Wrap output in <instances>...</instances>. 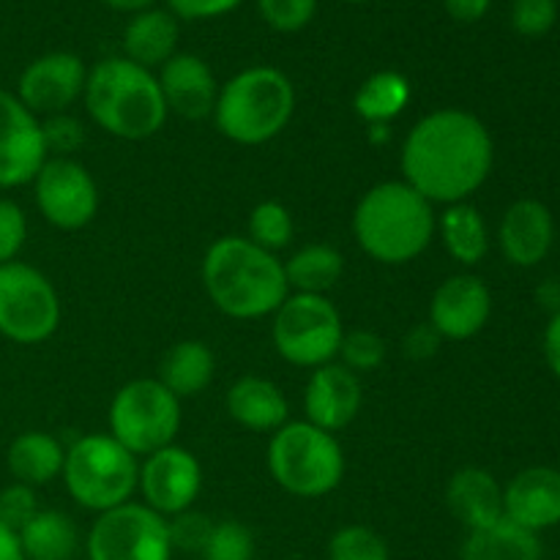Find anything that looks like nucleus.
<instances>
[{"instance_id":"dca6fc26","label":"nucleus","mask_w":560,"mask_h":560,"mask_svg":"<svg viewBox=\"0 0 560 560\" xmlns=\"http://www.w3.org/2000/svg\"><path fill=\"white\" fill-rule=\"evenodd\" d=\"M492 315V293L485 279L454 273L443 279L430 301V326L452 342L474 339Z\"/></svg>"},{"instance_id":"1a4fd4ad","label":"nucleus","mask_w":560,"mask_h":560,"mask_svg":"<svg viewBox=\"0 0 560 560\" xmlns=\"http://www.w3.org/2000/svg\"><path fill=\"white\" fill-rule=\"evenodd\" d=\"M345 326L328 295L290 293L273 312L271 339L277 353L301 370H317L339 355Z\"/></svg>"},{"instance_id":"9b49d317","label":"nucleus","mask_w":560,"mask_h":560,"mask_svg":"<svg viewBox=\"0 0 560 560\" xmlns=\"http://www.w3.org/2000/svg\"><path fill=\"white\" fill-rule=\"evenodd\" d=\"M88 560H173L167 520L145 503H124L96 517L85 539Z\"/></svg>"},{"instance_id":"37998d69","label":"nucleus","mask_w":560,"mask_h":560,"mask_svg":"<svg viewBox=\"0 0 560 560\" xmlns=\"http://www.w3.org/2000/svg\"><path fill=\"white\" fill-rule=\"evenodd\" d=\"M443 3H446L448 16H454L457 22H479L492 0H443Z\"/></svg>"},{"instance_id":"ea45409f","label":"nucleus","mask_w":560,"mask_h":560,"mask_svg":"<svg viewBox=\"0 0 560 560\" xmlns=\"http://www.w3.org/2000/svg\"><path fill=\"white\" fill-rule=\"evenodd\" d=\"M42 135L47 153H55V156H71L85 142L82 124L66 113L49 115L47 120H42Z\"/></svg>"},{"instance_id":"7c9ffc66","label":"nucleus","mask_w":560,"mask_h":560,"mask_svg":"<svg viewBox=\"0 0 560 560\" xmlns=\"http://www.w3.org/2000/svg\"><path fill=\"white\" fill-rule=\"evenodd\" d=\"M246 230H249L246 238H249L252 244H257L260 249L277 255L279 249L290 246V241H293L295 222H293V213H290L282 202L262 200L252 208Z\"/></svg>"},{"instance_id":"49530a36","label":"nucleus","mask_w":560,"mask_h":560,"mask_svg":"<svg viewBox=\"0 0 560 560\" xmlns=\"http://www.w3.org/2000/svg\"><path fill=\"white\" fill-rule=\"evenodd\" d=\"M536 299H539V304L545 306L547 312L558 315V312H560V282L550 279V282L541 284V288L536 290Z\"/></svg>"},{"instance_id":"a18cd8bd","label":"nucleus","mask_w":560,"mask_h":560,"mask_svg":"<svg viewBox=\"0 0 560 560\" xmlns=\"http://www.w3.org/2000/svg\"><path fill=\"white\" fill-rule=\"evenodd\" d=\"M0 560H25L20 536L5 528V525H0Z\"/></svg>"},{"instance_id":"8fccbe9b","label":"nucleus","mask_w":560,"mask_h":560,"mask_svg":"<svg viewBox=\"0 0 560 560\" xmlns=\"http://www.w3.org/2000/svg\"><path fill=\"white\" fill-rule=\"evenodd\" d=\"M277 560H290V558H277Z\"/></svg>"},{"instance_id":"79ce46f5","label":"nucleus","mask_w":560,"mask_h":560,"mask_svg":"<svg viewBox=\"0 0 560 560\" xmlns=\"http://www.w3.org/2000/svg\"><path fill=\"white\" fill-rule=\"evenodd\" d=\"M173 14L184 16V20H213V16H224L241 3V0H167Z\"/></svg>"},{"instance_id":"f3484780","label":"nucleus","mask_w":560,"mask_h":560,"mask_svg":"<svg viewBox=\"0 0 560 560\" xmlns=\"http://www.w3.org/2000/svg\"><path fill=\"white\" fill-rule=\"evenodd\" d=\"M364 405V388L355 372L342 364H323L312 370L304 392L306 421L337 435L359 416Z\"/></svg>"},{"instance_id":"cd10ccee","label":"nucleus","mask_w":560,"mask_h":560,"mask_svg":"<svg viewBox=\"0 0 560 560\" xmlns=\"http://www.w3.org/2000/svg\"><path fill=\"white\" fill-rule=\"evenodd\" d=\"M413 88L408 77L399 71H375L359 85L353 96V109L364 124L388 126L394 118L405 113L410 104Z\"/></svg>"},{"instance_id":"c03bdc74","label":"nucleus","mask_w":560,"mask_h":560,"mask_svg":"<svg viewBox=\"0 0 560 560\" xmlns=\"http://www.w3.org/2000/svg\"><path fill=\"white\" fill-rule=\"evenodd\" d=\"M545 359L547 366L552 370V375L560 377V312L550 317L545 331Z\"/></svg>"},{"instance_id":"4c0bfd02","label":"nucleus","mask_w":560,"mask_h":560,"mask_svg":"<svg viewBox=\"0 0 560 560\" xmlns=\"http://www.w3.org/2000/svg\"><path fill=\"white\" fill-rule=\"evenodd\" d=\"M558 20V3L556 0H517L512 9V25L514 31L523 36L536 38L552 31Z\"/></svg>"},{"instance_id":"f257e3e1","label":"nucleus","mask_w":560,"mask_h":560,"mask_svg":"<svg viewBox=\"0 0 560 560\" xmlns=\"http://www.w3.org/2000/svg\"><path fill=\"white\" fill-rule=\"evenodd\" d=\"M495 164L490 129L468 109H435L402 142V180L435 206L468 202Z\"/></svg>"},{"instance_id":"b1692460","label":"nucleus","mask_w":560,"mask_h":560,"mask_svg":"<svg viewBox=\"0 0 560 560\" xmlns=\"http://www.w3.org/2000/svg\"><path fill=\"white\" fill-rule=\"evenodd\" d=\"M66 446L49 432H22L11 441L5 452V465H9L14 481L27 487H44L63 474Z\"/></svg>"},{"instance_id":"f03ea898","label":"nucleus","mask_w":560,"mask_h":560,"mask_svg":"<svg viewBox=\"0 0 560 560\" xmlns=\"http://www.w3.org/2000/svg\"><path fill=\"white\" fill-rule=\"evenodd\" d=\"M202 284L213 306L233 320L273 315L290 295L284 262L241 235H224L208 246Z\"/></svg>"},{"instance_id":"a19ab883","label":"nucleus","mask_w":560,"mask_h":560,"mask_svg":"<svg viewBox=\"0 0 560 560\" xmlns=\"http://www.w3.org/2000/svg\"><path fill=\"white\" fill-rule=\"evenodd\" d=\"M443 337L430 326V323H419L416 328H410L402 339V353L413 361H427L432 355H438L441 350Z\"/></svg>"},{"instance_id":"c85d7f7f","label":"nucleus","mask_w":560,"mask_h":560,"mask_svg":"<svg viewBox=\"0 0 560 560\" xmlns=\"http://www.w3.org/2000/svg\"><path fill=\"white\" fill-rule=\"evenodd\" d=\"M16 536L25 560H71L80 547L74 520L58 509H38L36 517Z\"/></svg>"},{"instance_id":"4468645a","label":"nucleus","mask_w":560,"mask_h":560,"mask_svg":"<svg viewBox=\"0 0 560 560\" xmlns=\"http://www.w3.org/2000/svg\"><path fill=\"white\" fill-rule=\"evenodd\" d=\"M47 159L42 120L16 93L0 88V189L33 184Z\"/></svg>"},{"instance_id":"58836bf2","label":"nucleus","mask_w":560,"mask_h":560,"mask_svg":"<svg viewBox=\"0 0 560 560\" xmlns=\"http://www.w3.org/2000/svg\"><path fill=\"white\" fill-rule=\"evenodd\" d=\"M27 241L25 211L14 200L0 197V266L14 262Z\"/></svg>"},{"instance_id":"bb28decb","label":"nucleus","mask_w":560,"mask_h":560,"mask_svg":"<svg viewBox=\"0 0 560 560\" xmlns=\"http://www.w3.org/2000/svg\"><path fill=\"white\" fill-rule=\"evenodd\" d=\"M438 233L448 255L463 266H476L490 252V230L485 217L470 202H454L438 217Z\"/></svg>"},{"instance_id":"0eeeda50","label":"nucleus","mask_w":560,"mask_h":560,"mask_svg":"<svg viewBox=\"0 0 560 560\" xmlns=\"http://www.w3.org/2000/svg\"><path fill=\"white\" fill-rule=\"evenodd\" d=\"M63 481L71 501L88 512H109L137 492L140 463L113 435H82L66 448Z\"/></svg>"},{"instance_id":"5701e85b","label":"nucleus","mask_w":560,"mask_h":560,"mask_svg":"<svg viewBox=\"0 0 560 560\" xmlns=\"http://www.w3.org/2000/svg\"><path fill=\"white\" fill-rule=\"evenodd\" d=\"M178 47V22L170 11H137L124 31V58L142 69H162Z\"/></svg>"},{"instance_id":"7ed1b4c3","label":"nucleus","mask_w":560,"mask_h":560,"mask_svg":"<svg viewBox=\"0 0 560 560\" xmlns=\"http://www.w3.org/2000/svg\"><path fill=\"white\" fill-rule=\"evenodd\" d=\"M435 233V206L405 180L372 186L353 211L355 244L383 266L416 260L424 255Z\"/></svg>"},{"instance_id":"a211bd4d","label":"nucleus","mask_w":560,"mask_h":560,"mask_svg":"<svg viewBox=\"0 0 560 560\" xmlns=\"http://www.w3.org/2000/svg\"><path fill=\"white\" fill-rule=\"evenodd\" d=\"M503 517L530 534L560 525V470L525 468L503 487Z\"/></svg>"},{"instance_id":"e433bc0d","label":"nucleus","mask_w":560,"mask_h":560,"mask_svg":"<svg viewBox=\"0 0 560 560\" xmlns=\"http://www.w3.org/2000/svg\"><path fill=\"white\" fill-rule=\"evenodd\" d=\"M36 514L38 498L33 487L14 481V485L0 490V525H5V528L14 530V534H20Z\"/></svg>"},{"instance_id":"ddd939ff","label":"nucleus","mask_w":560,"mask_h":560,"mask_svg":"<svg viewBox=\"0 0 560 560\" xmlns=\"http://www.w3.org/2000/svg\"><path fill=\"white\" fill-rule=\"evenodd\" d=\"M137 490L148 509L170 520L195 506L202 490V468L189 448L170 443L142 459Z\"/></svg>"},{"instance_id":"a878e982","label":"nucleus","mask_w":560,"mask_h":560,"mask_svg":"<svg viewBox=\"0 0 560 560\" xmlns=\"http://www.w3.org/2000/svg\"><path fill=\"white\" fill-rule=\"evenodd\" d=\"M459 560H541V541L539 534L501 517L487 528L468 530Z\"/></svg>"},{"instance_id":"de8ad7c7","label":"nucleus","mask_w":560,"mask_h":560,"mask_svg":"<svg viewBox=\"0 0 560 560\" xmlns=\"http://www.w3.org/2000/svg\"><path fill=\"white\" fill-rule=\"evenodd\" d=\"M102 3L109 5V9H115V11H131V14H137V11L151 9L153 0H102Z\"/></svg>"},{"instance_id":"c756f323","label":"nucleus","mask_w":560,"mask_h":560,"mask_svg":"<svg viewBox=\"0 0 560 560\" xmlns=\"http://www.w3.org/2000/svg\"><path fill=\"white\" fill-rule=\"evenodd\" d=\"M345 273V257L331 244H306L284 262L290 290L310 295H326L337 288Z\"/></svg>"},{"instance_id":"09e8293b","label":"nucleus","mask_w":560,"mask_h":560,"mask_svg":"<svg viewBox=\"0 0 560 560\" xmlns=\"http://www.w3.org/2000/svg\"><path fill=\"white\" fill-rule=\"evenodd\" d=\"M345 3H366V0H345Z\"/></svg>"},{"instance_id":"20e7f679","label":"nucleus","mask_w":560,"mask_h":560,"mask_svg":"<svg viewBox=\"0 0 560 560\" xmlns=\"http://www.w3.org/2000/svg\"><path fill=\"white\" fill-rule=\"evenodd\" d=\"M82 98L93 124L118 140H148L170 115L156 74L129 58L98 60L88 71Z\"/></svg>"},{"instance_id":"4be33fe9","label":"nucleus","mask_w":560,"mask_h":560,"mask_svg":"<svg viewBox=\"0 0 560 560\" xmlns=\"http://www.w3.org/2000/svg\"><path fill=\"white\" fill-rule=\"evenodd\" d=\"M228 413L235 424L252 432H277L288 424L290 405L282 388L268 377L244 375L230 386Z\"/></svg>"},{"instance_id":"f704fd0d","label":"nucleus","mask_w":560,"mask_h":560,"mask_svg":"<svg viewBox=\"0 0 560 560\" xmlns=\"http://www.w3.org/2000/svg\"><path fill=\"white\" fill-rule=\"evenodd\" d=\"M167 528H170V541H173V552L180 550V552H197V556H202V550H206L208 545V536H211L213 530V523L206 517V514L189 509V512L170 517Z\"/></svg>"},{"instance_id":"9d476101","label":"nucleus","mask_w":560,"mask_h":560,"mask_svg":"<svg viewBox=\"0 0 560 560\" xmlns=\"http://www.w3.org/2000/svg\"><path fill=\"white\" fill-rule=\"evenodd\" d=\"M60 326V295L27 262L0 266V337L16 345H42Z\"/></svg>"},{"instance_id":"72a5a7b5","label":"nucleus","mask_w":560,"mask_h":560,"mask_svg":"<svg viewBox=\"0 0 560 560\" xmlns=\"http://www.w3.org/2000/svg\"><path fill=\"white\" fill-rule=\"evenodd\" d=\"M339 359H342V366H348L355 375L375 372L386 361V342H383L381 334L366 331V328L345 331L342 345H339Z\"/></svg>"},{"instance_id":"473e14b6","label":"nucleus","mask_w":560,"mask_h":560,"mask_svg":"<svg viewBox=\"0 0 560 560\" xmlns=\"http://www.w3.org/2000/svg\"><path fill=\"white\" fill-rule=\"evenodd\" d=\"M255 534L244 523L222 520V523H213L202 560H255Z\"/></svg>"},{"instance_id":"393cba45","label":"nucleus","mask_w":560,"mask_h":560,"mask_svg":"<svg viewBox=\"0 0 560 560\" xmlns=\"http://www.w3.org/2000/svg\"><path fill=\"white\" fill-rule=\"evenodd\" d=\"M217 372L213 350L200 339H180L164 353L159 366V381L170 388L178 399L197 397L206 392Z\"/></svg>"},{"instance_id":"2f4dec72","label":"nucleus","mask_w":560,"mask_h":560,"mask_svg":"<svg viewBox=\"0 0 560 560\" xmlns=\"http://www.w3.org/2000/svg\"><path fill=\"white\" fill-rule=\"evenodd\" d=\"M328 560H392V550L377 530L345 525L328 541Z\"/></svg>"},{"instance_id":"c9c22d12","label":"nucleus","mask_w":560,"mask_h":560,"mask_svg":"<svg viewBox=\"0 0 560 560\" xmlns=\"http://www.w3.org/2000/svg\"><path fill=\"white\" fill-rule=\"evenodd\" d=\"M260 14L273 31L279 33H295L301 27L310 25L315 16L317 0H257Z\"/></svg>"},{"instance_id":"412c9836","label":"nucleus","mask_w":560,"mask_h":560,"mask_svg":"<svg viewBox=\"0 0 560 560\" xmlns=\"http://www.w3.org/2000/svg\"><path fill=\"white\" fill-rule=\"evenodd\" d=\"M446 506L468 530L487 528L503 517V487L485 468H463L448 479Z\"/></svg>"},{"instance_id":"39448f33","label":"nucleus","mask_w":560,"mask_h":560,"mask_svg":"<svg viewBox=\"0 0 560 560\" xmlns=\"http://www.w3.org/2000/svg\"><path fill=\"white\" fill-rule=\"evenodd\" d=\"M295 113V88L273 66H252L219 88L213 120L238 145H262L284 131Z\"/></svg>"},{"instance_id":"aec40b11","label":"nucleus","mask_w":560,"mask_h":560,"mask_svg":"<svg viewBox=\"0 0 560 560\" xmlns=\"http://www.w3.org/2000/svg\"><path fill=\"white\" fill-rule=\"evenodd\" d=\"M552 241H556V222L545 202L517 200L506 208L498 228V244L512 266H539L550 255Z\"/></svg>"},{"instance_id":"6e6552de","label":"nucleus","mask_w":560,"mask_h":560,"mask_svg":"<svg viewBox=\"0 0 560 560\" xmlns=\"http://www.w3.org/2000/svg\"><path fill=\"white\" fill-rule=\"evenodd\" d=\"M180 399L159 377H137L118 388L109 405V435L135 457H148L175 443Z\"/></svg>"},{"instance_id":"6ab92c4d","label":"nucleus","mask_w":560,"mask_h":560,"mask_svg":"<svg viewBox=\"0 0 560 560\" xmlns=\"http://www.w3.org/2000/svg\"><path fill=\"white\" fill-rule=\"evenodd\" d=\"M159 88H162L167 113L189 120H202L213 115L219 96V82L211 66L191 52H175L159 69Z\"/></svg>"},{"instance_id":"2eb2a0df","label":"nucleus","mask_w":560,"mask_h":560,"mask_svg":"<svg viewBox=\"0 0 560 560\" xmlns=\"http://www.w3.org/2000/svg\"><path fill=\"white\" fill-rule=\"evenodd\" d=\"M88 69L74 52H47L27 63L16 82V98L33 115H60L85 93Z\"/></svg>"},{"instance_id":"f8f14e48","label":"nucleus","mask_w":560,"mask_h":560,"mask_svg":"<svg viewBox=\"0 0 560 560\" xmlns=\"http://www.w3.org/2000/svg\"><path fill=\"white\" fill-rule=\"evenodd\" d=\"M36 208L52 228L82 230L98 213V186L85 164L71 156H49L33 178Z\"/></svg>"},{"instance_id":"423d86ee","label":"nucleus","mask_w":560,"mask_h":560,"mask_svg":"<svg viewBox=\"0 0 560 560\" xmlns=\"http://www.w3.org/2000/svg\"><path fill=\"white\" fill-rule=\"evenodd\" d=\"M268 470L290 495L323 498L345 479L342 443L310 421H288L268 443Z\"/></svg>"}]
</instances>
